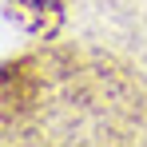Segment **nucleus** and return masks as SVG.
Returning a JSON list of instances; mask_svg holds the SVG:
<instances>
[{
  "label": "nucleus",
  "mask_w": 147,
  "mask_h": 147,
  "mask_svg": "<svg viewBox=\"0 0 147 147\" xmlns=\"http://www.w3.org/2000/svg\"><path fill=\"white\" fill-rule=\"evenodd\" d=\"M20 12H24V24L32 28V32H52V28L60 24V8H56V0H24Z\"/></svg>",
  "instance_id": "f257e3e1"
}]
</instances>
